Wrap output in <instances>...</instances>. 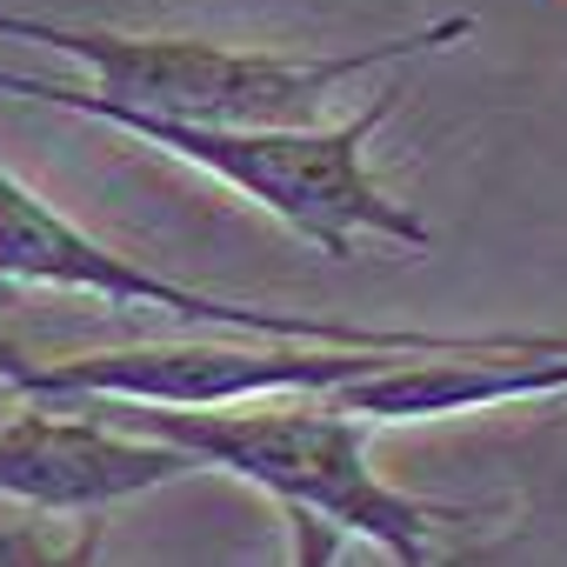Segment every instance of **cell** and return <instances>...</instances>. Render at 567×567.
Segmentation results:
<instances>
[{
  "label": "cell",
  "mask_w": 567,
  "mask_h": 567,
  "mask_svg": "<svg viewBox=\"0 0 567 567\" xmlns=\"http://www.w3.org/2000/svg\"><path fill=\"white\" fill-rule=\"evenodd\" d=\"M0 280L54 288V295H94L107 308H154V315H174L214 334H280V341H341V348H401V354H487L514 341V328L507 334H427V328H354V321H321V315L220 301L207 288H187V280L154 274L134 254L94 240L48 194H34L14 167H0Z\"/></svg>",
  "instance_id": "4"
},
{
  "label": "cell",
  "mask_w": 567,
  "mask_h": 567,
  "mask_svg": "<svg viewBox=\"0 0 567 567\" xmlns=\"http://www.w3.org/2000/svg\"><path fill=\"white\" fill-rule=\"evenodd\" d=\"M394 114V94H374L354 121L334 127H181V121H134L121 134L194 161L200 174H214L220 187H234L240 200H254L260 214H274L280 227H295L301 240H315L328 260H348L354 240L381 234L401 247H427V220L394 200L374 167H368V141L374 127Z\"/></svg>",
  "instance_id": "3"
},
{
  "label": "cell",
  "mask_w": 567,
  "mask_h": 567,
  "mask_svg": "<svg viewBox=\"0 0 567 567\" xmlns=\"http://www.w3.org/2000/svg\"><path fill=\"white\" fill-rule=\"evenodd\" d=\"M101 421L147 434L194 467L234 474L260 487L274 507H308L334 520L348 540H374L394 567H434V534L461 520L454 507L414 501L368 461V421H354L334 394H274L227 408H134V401H68Z\"/></svg>",
  "instance_id": "2"
},
{
  "label": "cell",
  "mask_w": 567,
  "mask_h": 567,
  "mask_svg": "<svg viewBox=\"0 0 567 567\" xmlns=\"http://www.w3.org/2000/svg\"><path fill=\"white\" fill-rule=\"evenodd\" d=\"M280 527H288V567H341L348 534L308 507H280Z\"/></svg>",
  "instance_id": "7"
},
{
  "label": "cell",
  "mask_w": 567,
  "mask_h": 567,
  "mask_svg": "<svg viewBox=\"0 0 567 567\" xmlns=\"http://www.w3.org/2000/svg\"><path fill=\"white\" fill-rule=\"evenodd\" d=\"M101 540H107V514H74L68 540L0 520V567H101Z\"/></svg>",
  "instance_id": "6"
},
{
  "label": "cell",
  "mask_w": 567,
  "mask_h": 567,
  "mask_svg": "<svg viewBox=\"0 0 567 567\" xmlns=\"http://www.w3.org/2000/svg\"><path fill=\"white\" fill-rule=\"evenodd\" d=\"M187 467V454L101 421L94 408L21 401V414L0 421V494L48 514H107L181 481Z\"/></svg>",
  "instance_id": "5"
},
{
  "label": "cell",
  "mask_w": 567,
  "mask_h": 567,
  "mask_svg": "<svg viewBox=\"0 0 567 567\" xmlns=\"http://www.w3.org/2000/svg\"><path fill=\"white\" fill-rule=\"evenodd\" d=\"M467 14H441L434 28L388 34L348 54H274V48H220V41H187V34H121V28H74L48 14H8L0 8V41H41L54 54H74L94 87L68 81H28L0 68V94H21L101 127H134V121H181V127H308L328 94L348 81L441 54L467 41Z\"/></svg>",
  "instance_id": "1"
}]
</instances>
